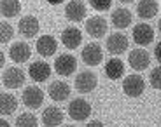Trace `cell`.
Here are the masks:
<instances>
[{"label": "cell", "instance_id": "3957f363", "mask_svg": "<svg viewBox=\"0 0 161 127\" xmlns=\"http://www.w3.org/2000/svg\"><path fill=\"white\" fill-rule=\"evenodd\" d=\"M123 91L128 98H138V96L144 94L145 91V82L140 75L133 73V75H128L125 80H123Z\"/></svg>", "mask_w": 161, "mask_h": 127}, {"label": "cell", "instance_id": "9c48e42d", "mask_svg": "<svg viewBox=\"0 0 161 127\" xmlns=\"http://www.w3.org/2000/svg\"><path fill=\"white\" fill-rule=\"evenodd\" d=\"M80 56H82V61H84L88 66H97V64H100L102 59H103V51H102L100 44L91 42V44L84 45Z\"/></svg>", "mask_w": 161, "mask_h": 127}, {"label": "cell", "instance_id": "4fadbf2b", "mask_svg": "<svg viewBox=\"0 0 161 127\" xmlns=\"http://www.w3.org/2000/svg\"><path fill=\"white\" fill-rule=\"evenodd\" d=\"M39 30H40L39 19H37L35 16H30V14L21 18L19 23H18V32H19L25 38H33V37L39 33Z\"/></svg>", "mask_w": 161, "mask_h": 127}, {"label": "cell", "instance_id": "30bf717a", "mask_svg": "<svg viewBox=\"0 0 161 127\" xmlns=\"http://www.w3.org/2000/svg\"><path fill=\"white\" fill-rule=\"evenodd\" d=\"M23 103H25V106L32 108V110L42 106V103H44V91H42L40 87H37V85H28V87H25Z\"/></svg>", "mask_w": 161, "mask_h": 127}, {"label": "cell", "instance_id": "9a60e30c", "mask_svg": "<svg viewBox=\"0 0 161 127\" xmlns=\"http://www.w3.org/2000/svg\"><path fill=\"white\" fill-rule=\"evenodd\" d=\"M28 75L33 82H46L51 77V66L46 61H33L28 66Z\"/></svg>", "mask_w": 161, "mask_h": 127}, {"label": "cell", "instance_id": "f1b7e54d", "mask_svg": "<svg viewBox=\"0 0 161 127\" xmlns=\"http://www.w3.org/2000/svg\"><path fill=\"white\" fill-rule=\"evenodd\" d=\"M154 58L161 63V42H158L156 47H154Z\"/></svg>", "mask_w": 161, "mask_h": 127}, {"label": "cell", "instance_id": "d4e9b609", "mask_svg": "<svg viewBox=\"0 0 161 127\" xmlns=\"http://www.w3.org/2000/svg\"><path fill=\"white\" fill-rule=\"evenodd\" d=\"M16 127H39V120L33 113L25 111L21 115H18L16 119Z\"/></svg>", "mask_w": 161, "mask_h": 127}, {"label": "cell", "instance_id": "ffe728a7", "mask_svg": "<svg viewBox=\"0 0 161 127\" xmlns=\"http://www.w3.org/2000/svg\"><path fill=\"white\" fill-rule=\"evenodd\" d=\"M42 124L46 127H58L65 119V113L60 110L58 106H47L44 111H42Z\"/></svg>", "mask_w": 161, "mask_h": 127}, {"label": "cell", "instance_id": "603a6c76", "mask_svg": "<svg viewBox=\"0 0 161 127\" xmlns=\"http://www.w3.org/2000/svg\"><path fill=\"white\" fill-rule=\"evenodd\" d=\"M18 108V99L9 92L0 94V115H12Z\"/></svg>", "mask_w": 161, "mask_h": 127}, {"label": "cell", "instance_id": "277c9868", "mask_svg": "<svg viewBox=\"0 0 161 127\" xmlns=\"http://www.w3.org/2000/svg\"><path fill=\"white\" fill-rule=\"evenodd\" d=\"M77 70V59L72 54H61L54 59V72L60 77H70Z\"/></svg>", "mask_w": 161, "mask_h": 127}, {"label": "cell", "instance_id": "83f0119b", "mask_svg": "<svg viewBox=\"0 0 161 127\" xmlns=\"http://www.w3.org/2000/svg\"><path fill=\"white\" fill-rule=\"evenodd\" d=\"M89 5H91L95 11H100V12H103V11H109L110 9V2H97V0H93V2H89Z\"/></svg>", "mask_w": 161, "mask_h": 127}, {"label": "cell", "instance_id": "ba28073f", "mask_svg": "<svg viewBox=\"0 0 161 127\" xmlns=\"http://www.w3.org/2000/svg\"><path fill=\"white\" fill-rule=\"evenodd\" d=\"M105 45H107V51H109L110 54L119 56L128 49L130 40H128V37H126L125 33L117 32V33H110L109 38H107V42H105Z\"/></svg>", "mask_w": 161, "mask_h": 127}, {"label": "cell", "instance_id": "5b68a950", "mask_svg": "<svg viewBox=\"0 0 161 127\" xmlns=\"http://www.w3.org/2000/svg\"><path fill=\"white\" fill-rule=\"evenodd\" d=\"M86 32L93 38H102L107 35V19L103 16H91L86 19Z\"/></svg>", "mask_w": 161, "mask_h": 127}, {"label": "cell", "instance_id": "44dd1931", "mask_svg": "<svg viewBox=\"0 0 161 127\" xmlns=\"http://www.w3.org/2000/svg\"><path fill=\"white\" fill-rule=\"evenodd\" d=\"M105 75L109 77L110 80H119L121 77L125 75V63L119 58H112L105 63Z\"/></svg>", "mask_w": 161, "mask_h": 127}, {"label": "cell", "instance_id": "5bb4252c", "mask_svg": "<svg viewBox=\"0 0 161 127\" xmlns=\"http://www.w3.org/2000/svg\"><path fill=\"white\" fill-rule=\"evenodd\" d=\"M47 94L53 101L61 103V101H67V98L70 96V85L63 80H54L53 84H49L47 87Z\"/></svg>", "mask_w": 161, "mask_h": 127}, {"label": "cell", "instance_id": "8fae6325", "mask_svg": "<svg viewBox=\"0 0 161 127\" xmlns=\"http://www.w3.org/2000/svg\"><path fill=\"white\" fill-rule=\"evenodd\" d=\"M128 63L135 72H144L151 64V56L145 49H133L128 54Z\"/></svg>", "mask_w": 161, "mask_h": 127}, {"label": "cell", "instance_id": "cb8c5ba5", "mask_svg": "<svg viewBox=\"0 0 161 127\" xmlns=\"http://www.w3.org/2000/svg\"><path fill=\"white\" fill-rule=\"evenodd\" d=\"M19 12H21V2H16V0L0 2V14L4 18H16Z\"/></svg>", "mask_w": 161, "mask_h": 127}, {"label": "cell", "instance_id": "7a4b0ae2", "mask_svg": "<svg viewBox=\"0 0 161 127\" xmlns=\"http://www.w3.org/2000/svg\"><path fill=\"white\" fill-rule=\"evenodd\" d=\"M74 85H75L77 92H80V94H88V92L95 91L97 85H98L97 73H93L91 70L80 72L79 75L75 77V80H74Z\"/></svg>", "mask_w": 161, "mask_h": 127}, {"label": "cell", "instance_id": "4dcf8cb0", "mask_svg": "<svg viewBox=\"0 0 161 127\" xmlns=\"http://www.w3.org/2000/svg\"><path fill=\"white\" fill-rule=\"evenodd\" d=\"M5 64V54L2 51H0V70H2V66Z\"/></svg>", "mask_w": 161, "mask_h": 127}, {"label": "cell", "instance_id": "7402d4cb", "mask_svg": "<svg viewBox=\"0 0 161 127\" xmlns=\"http://www.w3.org/2000/svg\"><path fill=\"white\" fill-rule=\"evenodd\" d=\"M158 2H151V0H142L137 4V14L142 19H151L158 14Z\"/></svg>", "mask_w": 161, "mask_h": 127}, {"label": "cell", "instance_id": "d6986e66", "mask_svg": "<svg viewBox=\"0 0 161 127\" xmlns=\"http://www.w3.org/2000/svg\"><path fill=\"white\" fill-rule=\"evenodd\" d=\"M9 56L14 63H25V61L30 59L32 56V49L26 42H14L9 49Z\"/></svg>", "mask_w": 161, "mask_h": 127}, {"label": "cell", "instance_id": "8992f818", "mask_svg": "<svg viewBox=\"0 0 161 127\" xmlns=\"http://www.w3.org/2000/svg\"><path fill=\"white\" fill-rule=\"evenodd\" d=\"M131 37L135 40V44L137 45H149L151 42L154 40V30L151 28V24H145V23H138L133 26L131 30Z\"/></svg>", "mask_w": 161, "mask_h": 127}, {"label": "cell", "instance_id": "836d02e7", "mask_svg": "<svg viewBox=\"0 0 161 127\" xmlns=\"http://www.w3.org/2000/svg\"><path fill=\"white\" fill-rule=\"evenodd\" d=\"M65 127H75V125H65Z\"/></svg>", "mask_w": 161, "mask_h": 127}, {"label": "cell", "instance_id": "e0dca14e", "mask_svg": "<svg viewBox=\"0 0 161 127\" xmlns=\"http://www.w3.org/2000/svg\"><path fill=\"white\" fill-rule=\"evenodd\" d=\"M82 42V33L75 26H67L61 32V44L67 49H77Z\"/></svg>", "mask_w": 161, "mask_h": 127}, {"label": "cell", "instance_id": "ac0fdd59", "mask_svg": "<svg viewBox=\"0 0 161 127\" xmlns=\"http://www.w3.org/2000/svg\"><path fill=\"white\" fill-rule=\"evenodd\" d=\"M35 47H37V52H39L40 56L51 58V56L56 52V49H58V42H56V38L51 37V35H42V37L37 38Z\"/></svg>", "mask_w": 161, "mask_h": 127}, {"label": "cell", "instance_id": "f546056e", "mask_svg": "<svg viewBox=\"0 0 161 127\" xmlns=\"http://www.w3.org/2000/svg\"><path fill=\"white\" fill-rule=\"evenodd\" d=\"M86 127H105V125H103V122H100V120H93V122L86 124Z\"/></svg>", "mask_w": 161, "mask_h": 127}, {"label": "cell", "instance_id": "52a82bcc", "mask_svg": "<svg viewBox=\"0 0 161 127\" xmlns=\"http://www.w3.org/2000/svg\"><path fill=\"white\" fill-rule=\"evenodd\" d=\"M2 84L7 89H19L25 84V72L21 68L16 66H9L2 75Z\"/></svg>", "mask_w": 161, "mask_h": 127}, {"label": "cell", "instance_id": "2e32d148", "mask_svg": "<svg viewBox=\"0 0 161 127\" xmlns=\"http://www.w3.org/2000/svg\"><path fill=\"white\" fill-rule=\"evenodd\" d=\"M110 21H112V26H116L117 30H125V28H128L130 24L133 23V16H131V12H130L126 7L119 5V7H116L112 11V14H110Z\"/></svg>", "mask_w": 161, "mask_h": 127}, {"label": "cell", "instance_id": "7c38bea8", "mask_svg": "<svg viewBox=\"0 0 161 127\" xmlns=\"http://www.w3.org/2000/svg\"><path fill=\"white\" fill-rule=\"evenodd\" d=\"M86 12H88V7H86L84 2L72 0V2L65 5V18L72 21V23H80L86 18Z\"/></svg>", "mask_w": 161, "mask_h": 127}, {"label": "cell", "instance_id": "4316f807", "mask_svg": "<svg viewBox=\"0 0 161 127\" xmlns=\"http://www.w3.org/2000/svg\"><path fill=\"white\" fill-rule=\"evenodd\" d=\"M149 82L154 89L161 91V66H156L154 70H151V75H149Z\"/></svg>", "mask_w": 161, "mask_h": 127}, {"label": "cell", "instance_id": "d6a6232c", "mask_svg": "<svg viewBox=\"0 0 161 127\" xmlns=\"http://www.w3.org/2000/svg\"><path fill=\"white\" fill-rule=\"evenodd\" d=\"M158 30H159V33H161V18H159V21H158Z\"/></svg>", "mask_w": 161, "mask_h": 127}, {"label": "cell", "instance_id": "6da1fadb", "mask_svg": "<svg viewBox=\"0 0 161 127\" xmlns=\"http://www.w3.org/2000/svg\"><path fill=\"white\" fill-rule=\"evenodd\" d=\"M91 115V104L88 103L82 98H75V99L70 101L69 104V117L72 120H77V122H84V120L89 119Z\"/></svg>", "mask_w": 161, "mask_h": 127}, {"label": "cell", "instance_id": "1f68e13d", "mask_svg": "<svg viewBox=\"0 0 161 127\" xmlns=\"http://www.w3.org/2000/svg\"><path fill=\"white\" fill-rule=\"evenodd\" d=\"M0 127H11V125H9V122H7V120L0 119Z\"/></svg>", "mask_w": 161, "mask_h": 127}, {"label": "cell", "instance_id": "484cf974", "mask_svg": "<svg viewBox=\"0 0 161 127\" xmlns=\"http://www.w3.org/2000/svg\"><path fill=\"white\" fill-rule=\"evenodd\" d=\"M12 37H14V28H12L9 23L2 21V23H0V44H7V42H11Z\"/></svg>", "mask_w": 161, "mask_h": 127}]
</instances>
